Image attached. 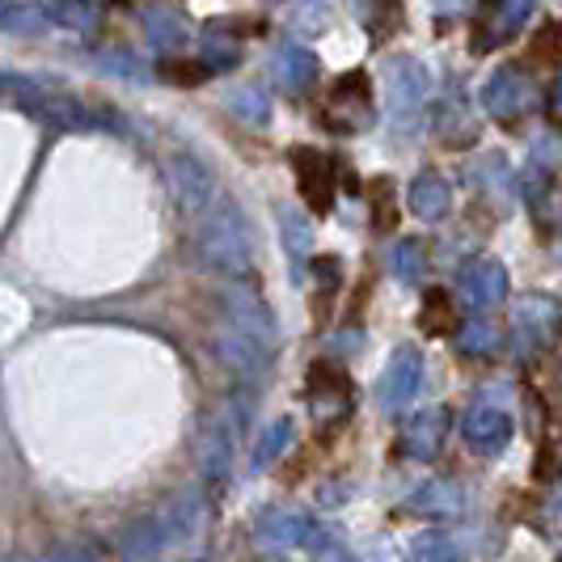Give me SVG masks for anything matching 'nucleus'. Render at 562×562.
Listing matches in <instances>:
<instances>
[{"mask_svg":"<svg viewBox=\"0 0 562 562\" xmlns=\"http://www.w3.org/2000/svg\"><path fill=\"white\" fill-rule=\"evenodd\" d=\"M203 495L199 491H178L173 499L161 507H153L148 516H140L136 525H127V533L119 541V559L123 562H157L169 546L187 541L203 529Z\"/></svg>","mask_w":562,"mask_h":562,"instance_id":"1","label":"nucleus"},{"mask_svg":"<svg viewBox=\"0 0 562 562\" xmlns=\"http://www.w3.org/2000/svg\"><path fill=\"white\" fill-rule=\"evenodd\" d=\"M4 93H9V106H18L22 114L47 123V127H64V132H93V127H106L114 123L102 106H89L77 93H64L43 81H22V77H4Z\"/></svg>","mask_w":562,"mask_h":562,"instance_id":"2","label":"nucleus"},{"mask_svg":"<svg viewBox=\"0 0 562 562\" xmlns=\"http://www.w3.org/2000/svg\"><path fill=\"white\" fill-rule=\"evenodd\" d=\"M195 250L199 258L221 271V276H246L254 267V246H250V228L241 221V207L233 199H216V207L207 216L195 221Z\"/></svg>","mask_w":562,"mask_h":562,"instance_id":"3","label":"nucleus"},{"mask_svg":"<svg viewBox=\"0 0 562 562\" xmlns=\"http://www.w3.org/2000/svg\"><path fill=\"white\" fill-rule=\"evenodd\" d=\"M562 338V301L550 292H533L525 301H516L512 310V351L520 360L546 356Z\"/></svg>","mask_w":562,"mask_h":562,"instance_id":"4","label":"nucleus"},{"mask_svg":"<svg viewBox=\"0 0 562 562\" xmlns=\"http://www.w3.org/2000/svg\"><path fill=\"white\" fill-rule=\"evenodd\" d=\"M246 423V406L233 415V402L216 406L207 419L199 423V436H195V461H199V474L203 482L212 486H225L228 474H233V449H237V431Z\"/></svg>","mask_w":562,"mask_h":562,"instance_id":"5","label":"nucleus"},{"mask_svg":"<svg viewBox=\"0 0 562 562\" xmlns=\"http://www.w3.org/2000/svg\"><path fill=\"white\" fill-rule=\"evenodd\" d=\"M381 89H385V111H390V123L411 132L415 123L427 111V98H431V81H427V68L419 59L397 56L385 64L381 72Z\"/></svg>","mask_w":562,"mask_h":562,"instance_id":"6","label":"nucleus"},{"mask_svg":"<svg viewBox=\"0 0 562 562\" xmlns=\"http://www.w3.org/2000/svg\"><path fill=\"white\" fill-rule=\"evenodd\" d=\"M166 187L173 203H178V212L182 216H207L212 207H216V199H221V187H216V173L212 166L195 157V153H173L166 161Z\"/></svg>","mask_w":562,"mask_h":562,"instance_id":"7","label":"nucleus"},{"mask_svg":"<svg viewBox=\"0 0 562 562\" xmlns=\"http://www.w3.org/2000/svg\"><path fill=\"white\" fill-rule=\"evenodd\" d=\"M351 402H356V390H351V376L342 372L330 360H317L305 376V406H310V419L317 427H335L351 415Z\"/></svg>","mask_w":562,"mask_h":562,"instance_id":"8","label":"nucleus"},{"mask_svg":"<svg viewBox=\"0 0 562 562\" xmlns=\"http://www.w3.org/2000/svg\"><path fill=\"white\" fill-rule=\"evenodd\" d=\"M533 102H537V85L520 64L495 68V72L486 77V85H482V106H486V114H491L495 123H504V127L520 123L525 114L533 111Z\"/></svg>","mask_w":562,"mask_h":562,"instance_id":"9","label":"nucleus"},{"mask_svg":"<svg viewBox=\"0 0 562 562\" xmlns=\"http://www.w3.org/2000/svg\"><path fill=\"white\" fill-rule=\"evenodd\" d=\"M221 317L233 322L241 335H250L258 347H267L271 356H276V347H280V326H276V317L267 310V301L250 292V288H241V283H228L225 292H221Z\"/></svg>","mask_w":562,"mask_h":562,"instance_id":"10","label":"nucleus"},{"mask_svg":"<svg viewBox=\"0 0 562 562\" xmlns=\"http://www.w3.org/2000/svg\"><path fill=\"white\" fill-rule=\"evenodd\" d=\"M212 347H216V356H221V364L237 376V381H246V385H258L267 372H271V351L267 347H258L250 335H241L233 322H216V335H212Z\"/></svg>","mask_w":562,"mask_h":562,"instance_id":"11","label":"nucleus"},{"mask_svg":"<svg viewBox=\"0 0 562 562\" xmlns=\"http://www.w3.org/2000/svg\"><path fill=\"white\" fill-rule=\"evenodd\" d=\"M330 123H335L342 136H356V132H368L372 123V85H368V72H342L330 89Z\"/></svg>","mask_w":562,"mask_h":562,"instance_id":"12","label":"nucleus"},{"mask_svg":"<svg viewBox=\"0 0 562 562\" xmlns=\"http://www.w3.org/2000/svg\"><path fill=\"white\" fill-rule=\"evenodd\" d=\"M423 385V356L419 347H397L394 356H390V364L381 372V381H376V402H381V411H406L415 394H419Z\"/></svg>","mask_w":562,"mask_h":562,"instance_id":"13","label":"nucleus"},{"mask_svg":"<svg viewBox=\"0 0 562 562\" xmlns=\"http://www.w3.org/2000/svg\"><path fill=\"white\" fill-rule=\"evenodd\" d=\"M288 157H292L296 182H301V199L310 203L317 216H326L335 207V178H338L335 157H326L322 148H292Z\"/></svg>","mask_w":562,"mask_h":562,"instance_id":"14","label":"nucleus"},{"mask_svg":"<svg viewBox=\"0 0 562 562\" xmlns=\"http://www.w3.org/2000/svg\"><path fill=\"white\" fill-rule=\"evenodd\" d=\"M512 436H516L512 415L499 411V406H491V402L470 406L465 419H461V440H465V449L479 452V457H499L512 445Z\"/></svg>","mask_w":562,"mask_h":562,"instance_id":"15","label":"nucleus"},{"mask_svg":"<svg viewBox=\"0 0 562 562\" xmlns=\"http://www.w3.org/2000/svg\"><path fill=\"white\" fill-rule=\"evenodd\" d=\"M258 550H296V546H322V529L305 512H262L254 520Z\"/></svg>","mask_w":562,"mask_h":562,"instance_id":"16","label":"nucleus"},{"mask_svg":"<svg viewBox=\"0 0 562 562\" xmlns=\"http://www.w3.org/2000/svg\"><path fill=\"white\" fill-rule=\"evenodd\" d=\"M507 288H512V280H507V267L504 262H495V258H482V262H474L461 280H457V296H461V305L465 310H495V305H504L507 301Z\"/></svg>","mask_w":562,"mask_h":562,"instance_id":"17","label":"nucleus"},{"mask_svg":"<svg viewBox=\"0 0 562 562\" xmlns=\"http://www.w3.org/2000/svg\"><path fill=\"white\" fill-rule=\"evenodd\" d=\"M445 436H449V411L445 406H427L419 415H411L402 427V452L415 457V461H431L436 452L445 449Z\"/></svg>","mask_w":562,"mask_h":562,"instance_id":"18","label":"nucleus"},{"mask_svg":"<svg viewBox=\"0 0 562 562\" xmlns=\"http://www.w3.org/2000/svg\"><path fill=\"white\" fill-rule=\"evenodd\" d=\"M406 203H411V212L427 221V225H436V221H445L452 212V187L445 173H436V169H423L415 173V182H411V191H406Z\"/></svg>","mask_w":562,"mask_h":562,"instance_id":"19","label":"nucleus"},{"mask_svg":"<svg viewBox=\"0 0 562 562\" xmlns=\"http://www.w3.org/2000/svg\"><path fill=\"white\" fill-rule=\"evenodd\" d=\"M436 132H440V140L452 144V148L479 140V119L470 111V98H465L457 85L449 89V98H440V106H436Z\"/></svg>","mask_w":562,"mask_h":562,"instance_id":"20","label":"nucleus"},{"mask_svg":"<svg viewBox=\"0 0 562 562\" xmlns=\"http://www.w3.org/2000/svg\"><path fill=\"white\" fill-rule=\"evenodd\" d=\"M533 4L537 0H495L491 13H486V22H482V38H479L482 52L499 47L516 30H525V22L533 18Z\"/></svg>","mask_w":562,"mask_h":562,"instance_id":"21","label":"nucleus"},{"mask_svg":"<svg viewBox=\"0 0 562 562\" xmlns=\"http://www.w3.org/2000/svg\"><path fill=\"white\" fill-rule=\"evenodd\" d=\"M271 77L288 89V93H301V89H310L313 77H317V56H313L310 47H301V43H283L276 59H271Z\"/></svg>","mask_w":562,"mask_h":562,"instance_id":"22","label":"nucleus"},{"mask_svg":"<svg viewBox=\"0 0 562 562\" xmlns=\"http://www.w3.org/2000/svg\"><path fill=\"white\" fill-rule=\"evenodd\" d=\"M406 507H411L415 516H457V512H461V486L449 479L423 482L419 491L406 499Z\"/></svg>","mask_w":562,"mask_h":562,"instance_id":"23","label":"nucleus"},{"mask_svg":"<svg viewBox=\"0 0 562 562\" xmlns=\"http://www.w3.org/2000/svg\"><path fill=\"white\" fill-rule=\"evenodd\" d=\"M292 419H271L262 431H258V440H254L250 449V470L254 474H267L276 461H280L283 452H288V445H292Z\"/></svg>","mask_w":562,"mask_h":562,"instance_id":"24","label":"nucleus"},{"mask_svg":"<svg viewBox=\"0 0 562 562\" xmlns=\"http://www.w3.org/2000/svg\"><path fill=\"white\" fill-rule=\"evenodd\" d=\"M144 26H148V38H153V47L157 52H178L187 38H191V30L182 22V13H173L166 4H153L148 13H144Z\"/></svg>","mask_w":562,"mask_h":562,"instance_id":"25","label":"nucleus"},{"mask_svg":"<svg viewBox=\"0 0 562 562\" xmlns=\"http://www.w3.org/2000/svg\"><path fill=\"white\" fill-rule=\"evenodd\" d=\"M47 9H52V22L59 30H72V34H89L106 18L98 0H47Z\"/></svg>","mask_w":562,"mask_h":562,"instance_id":"26","label":"nucleus"},{"mask_svg":"<svg viewBox=\"0 0 562 562\" xmlns=\"http://www.w3.org/2000/svg\"><path fill=\"white\" fill-rule=\"evenodd\" d=\"M228 111L237 114L241 123H250V127H267L271 123V98H267V89L262 85H237V89H228Z\"/></svg>","mask_w":562,"mask_h":562,"instance_id":"27","label":"nucleus"},{"mask_svg":"<svg viewBox=\"0 0 562 562\" xmlns=\"http://www.w3.org/2000/svg\"><path fill=\"white\" fill-rule=\"evenodd\" d=\"M52 9L43 0H9L4 4V30L9 34H43L52 30Z\"/></svg>","mask_w":562,"mask_h":562,"instance_id":"28","label":"nucleus"},{"mask_svg":"<svg viewBox=\"0 0 562 562\" xmlns=\"http://www.w3.org/2000/svg\"><path fill=\"white\" fill-rule=\"evenodd\" d=\"M280 228H283V250H288V258L296 262V280H301V262L310 258V246H313V228L310 221H301V212L296 207H280Z\"/></svg>","mask_w":562,"mask_h":562,"instance_id":"29","label":"nucleus"},{"mask_svg":"<svg viewBox=\"0 0 562 562\" xmlns=\"http://www.w3.org/2000/svg\"><path fill=\"white\" fill-rule=\"evenodd\" d=\"M390 271H394V280L402 288H415L423 280V271H427V254L415 237H402L394 241V250H390Z\"/></svg>","mask_w":562,"mask_h":562,"instance_id":"30","label":"nucleus"},{"mask_svg":"<svg viewBox=\"0 0 562 562\" xmlns=\"http://www.w3.org/2000/svg\"><path fill=\"white\" fill-rule=\"evenodd\" d=\"M495 347H499V326H495V322H486V317H474V322H465V326L457 330V351H461V356H470V360L491 356Z\"/></svg>","mask_w":562,"mask_h":562,"instance_id":"31","label":"nucleus"},{"mask_svg":"<svg viewBox=\"0 0 562 562\" xmlns=\"http://www.w3.org/2000/svg\"><path fill=\"white\" fill-rule=\"evenodd\" d=\"M419 326L423 335H457V310L445 292H427L423 296V310H419Z\"/></svg>","mask_w":562,"mask_h":562,"instance_id":"32","label":"nucleus"},{"mask_svg":"<svg viewBox=\"0 0 562 562\" xmlns=\"http://www.w3.org/2000/svg\"><path fill=\"white\" fill-rule=\"evenodd\" d=\"M93 68H98V72H106V77H119V81H148L144 59L132 56V52H119V47L93 52Z\"/></svg>","mask_w":562,"mask_h":562,"instance_id":"33","label":"nucleus"},{"mask_svg":"<svg viewBox=\"0 0 562 562\" xmlns=\"http://www.w3.org/2000/svg\"><path fill=\"white\" fill-rule=\"evenodd\" d=\"M199 56L207 64V72H225V68H237L241 64V47L225 38L221 30H207L203 38H199Z\"/></svg>","mask_w":562,"mask_h":562,"instance_id":"34","label":"nucleus"},{"mask_svg":"<svg viewBox=\"0 0 562 562\" xmlns=\"http://www.w3.org/2000/svg\"><path fill=\"white\" fill-rule=\"evenodd\" d=\"M411 562H461V550L449 533H423L411 546Z\"/></svg>","mask_w":562,"mask_h":562,"instance_id":"35","label":"nucleus"},{"mask_svg":"<svg viewBox=\"0 0 562 562\" xmlns=\"http://www.w3.org/2000/svg\"><path fill=\"white\" fill-rule=\"evenodd\" d=\"M360 18L376 38H385L397 26V4L394 0H360Z\"/></svg>","mask_w":562,"mask_h":562,"instance_id":"36","label":"nucleus"},{"mask_svg":"<svg viewBox=\"0 0 562 562\" xmlns=\"http://www.w3.org/2000/svg\"><path fill=\"white\" fill-rule=\"evenodd\" d=\"M546 114H550V123H554V127H562V72L554 77L550 93H546Z\"/></svg>","mask_w":562,"mask_h":562,"instance_id":"37","label":"nucleus"},{"mask_svg":"<svg viewBox=\"0 0 562 562\" xmlns=\"http://www.w3.org/2000/svg\"><path fill=\"white\" fill-rule=\"evenodd\" d=\"M47 562H93V554H89V550H81V546H59Z\"/></svg>","mask_w":562,"mask_h":562,"instance_id":"38","label":"nucleus"},{"mask_svg":"<svg viewBox=\"0 0 562 562\" xmlns=\"http://www.w3.org/2000/svg\"><path fill=\"white\" fill-rule=\"evenodd\" d=\"M317 562H351V554H347L342 546H322V550H317Z\"/></svg>","mask_w":562,"mask_h":562,"instance_id":"39","label":"nucleus"},{"mask_svg":"<svg viewBox=\"0 0 562 562\" xmlns=\"http://www.w3.org/2000/svg\"><path fill=\"white\" fill-rule=\"evenodd\" d=\"M4 562H30V559H18V554H13V559H4Z\"/></svg>","mask_w":562,"mask_h":562,"instance_id":"40","label":"nucleus"}]
</instances>
